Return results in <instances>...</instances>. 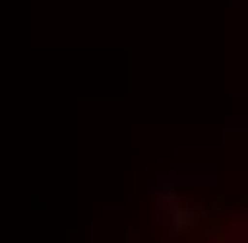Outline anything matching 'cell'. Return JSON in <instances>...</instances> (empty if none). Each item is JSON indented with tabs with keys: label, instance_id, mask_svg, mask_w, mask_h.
I'll return each mask as SVG.
<instances>
[{
	"label": "cell",
	"instance_id": "1",
	"mask_svg": "<svg viewBox=\"0 0 248 243\" xmlns=\"http://www.w3.org/2000/svg\"><path fill=\"white\" fill-rule=\"evenodd\" d=\"M145 243H248V146L157 194Z\"/></svg>",
	"mask_w": 248,
	"mask_h": 243
}]
</instances>
